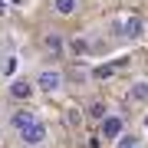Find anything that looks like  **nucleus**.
<instances>
[{"label":"nucleus","instance_id":"obj_4","mask_svg":"<svg viewBox=\"0 0 148 148\" xmlns=\"http://www.w3.org/2000/svg\"><path fill=\"white\" fill-rule=\"evenodd\" d=\"M125 132V122H122L119 115H106L102 119V138H109V142H115V138Z\"/></svg>","mask_w":148,"mask_h":148},{"label":"nucleus","instance_id":"obj_8","mask_svg":"<svg viewBox=\"0 0 148 148\" xmlns=\"http://www.w3.org/2000/svg\"><path fill=\"white\" fill-rule=\"evenodd\" d=\"M53 10L59 16H73L76 10H79V0H53Z\"/></svg>","mask_w":148,"mask_h":148},{"label":"nucleus","instance_id":"obj_5","mask_svg":"<svg viewBox=\"0 0 148 148\" xmlns=\"http://www.w3.org/2000/svg\"><path fill=\"white\" fill-rule=\"evenodd\" d=\"M33 122H36V112H33V109H16L13 115H10V125L16 128V135H20L23 128H30Z\"/></svg>","mask_w":148,"mask_h":148},{"label":"nucleus","instance_id":"obj_1","mask_svg":"<svg viewBox=\"0 0 148 148\" xmlns=\"http://www.w3.org/2000/svg\"><path fill=\"white\" fill-rule=\"evenodd\" d=\"M63 82H66V76H63V69H59V66H46V69H40L36 79H33L36 92H49V95L63 89Z\"/></svg>","mask_w":148,"mask_h":148},{"label":"nucleus","instance_id":"obj_10","mask_svg":"<svg viewBox=\"0 0 148 148\" xmlns=\"http://www.w3.org/2000/svg\"><path fill=\"white\" fill-rule=\"evenodd\" d=\"M138 145H142L138 135H125V132H122V135L115 138V148H138Z\"/></svg>","mask_w":148,"mask_h":148},{"label":"nucleus","instance_id":"obj_9","mask_svg":"<svg viewBox=\"0 0 148 148\" xmlns=\"http://www.w3.org/2000/svg\"><path fill=\"white\" fill-rule=\"evenodd\" d=\"M43 46H46L53 56H59L63 53V36H59V33H46V36H43Z\"/></svg>","mask_w":148,"mask_h":148},{"label":"nucleus","instance_id":"obj_6","mask_svg":"<svg viewBox=\"0 0 148 148\" xmlns=\"http://www.w3.org/2000/svg\"><path fill=\"white\" fill-rule=\"evenodd\" d=\"M10 95L13 99H33L36 95V86H33V79H13V86H10Z\"/></svg>","mask_w":148,"mask_h":148},{"label":"nucleus","instance_id":"obj_12","mask_svg":"<svg viewBox=\"0 0 148 148\" xmlns=\"http://www.w3.org/2000/svg\"><path fill=\"white\" fill-rule=\"evenodd\" d=\"M7 73V59H3V53H0V76Z\"/></svg>","mask_w":148,"mask_h":148},{"label":"nucleus","instance_id":"obj_11","mask_svg":"<svg viewBox=\"0 0 148 148\" xmlns=\"http://www.w3.org/2000/svg\"><path fill=\"white\" fill-rule=\"evenodd\" d=\"M89 112H92L95 119H106V115H109V109L102 106V102H92V109H89Z\"/></svg>","mask_w":148,"mask_h":148},{"label":"nucleus","instance_id":"obj_7","mask_svg":"<svg viewBox=\"0 0 148 148\" xmlns=\"http://www.w3.org/2000/svg\"><path fill=\"white\" fill-rule=\"evenodd\" d=\"M128 99L132 102H148V79H138L128 86Z\"/></svg>","mask_w":148,"mask_h":148},{"label":"nucleus","instance_id":"obj_2","mask_svg":"<svg viewBox=\"0 0 148 148\" xmlns=\"http://www.w3.org/2000/svg\"><path fill=\"white\" fill-rule=\"evenodd\" d=\"M46 138H49V128H46V122H33L30 128H23L20 132V142L27 145V148H40V145H46Z\"/></svg>","mask_w":148,"mask_h":148},{"label":"nucleus","instance_id":"obj_14","mask_svg":"<svg viewBox=\"0 0 148 148\" xmlns=\"http://www.w3.org/2000/svg\"><path fill=\"white\" fill-rule=\"evenodd\" d=\"M138 148H142V145H138Z\"/></svg>","mask_w":148,"mask_h":148},{"label":"nucleus","instance_id":"obj_3","mask_svg":"<svg viewBox=\"0 0 148 148\" xmlns=\"http://www.w3.org/2000/svg\"><path fill=\"white\" fill-rule=\"evenodd\" d=\"M112 30H115V33H122L125 40H138V36L145 33V23H142V16H125V20H119Z\"/></svg>","mask_w":148,"mask_h":148},{"label":"nucleus","instance_id":"obj_13","mask_svg":"<svg viewBox=\"0 0 148 148\" xmlns=\"http://www.w3.org/2000/svg\"><path fill=\"white\" fill-rule=\"evenodd\" d=\"M3 125H7V122H3V115H0V135H3Z\"/></svg>","mask_w":148,"mask_h":148}]
</instances>
